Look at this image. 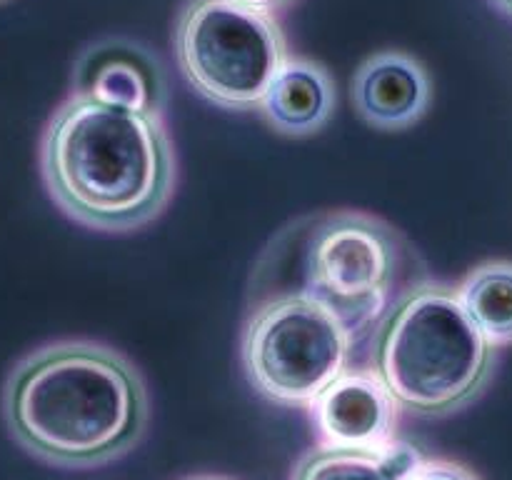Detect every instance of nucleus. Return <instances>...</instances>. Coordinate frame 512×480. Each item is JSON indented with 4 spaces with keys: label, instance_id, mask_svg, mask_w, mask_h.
Masks as SVG:
<instances>
[{
    "label": "nucleus",
    "instance_id": "1",
    "mask_svg": "<svg viewBox=\"0 0 512 480\" xmlns=\"http://www.w3.org/2000/svg\"><path fill=\"white\" fill-rule=\"evenodd\" d=\"M148 388L115 348L58 340L35 348L3 385V418L15 443L55 468H98L140 443Z\"/></svg>",
    "mask_w": 512,
    "mask_h": 480
},
{
    "label": "nucleus",
    "instance_id": "2",
    "mask_svg": "<svg viewBox=\"0 0 512 480\" xmlns=\"http://www.w3.org/2000/svg\"><path fill=\"white\" fill-rule=\"evenodd\" d=\"M40 173L70 220L128 233L170 203L178 160L163 118L70 93L43 130Z\"/></svg>",
    "mask_w": 512,
    "mask_h": 480
},
{
    "label": "nucleus",
    "instance_id": "3",
    "mask_svg": "<svg viewBox=\"0 0 512 480\" xmlns=\"http://www.w3.org/2000/svg\"><path fill=\"white\" fill-rule=\"evenodd\" d=\"M498 348L488 343L458 288L420 280L390 303L370 340V368L400 408L420 418H445L488 390Z\"/></svg>",
    "mask_w": 512,
    "mask_h": 480
},
{
    "label": "nucleus",
    "instance_id": "4",
    "mask_svg": "<svg viewBox=\"0 0 512 480\" xmlns=\"http://www.w3.org/2000/svg\"><path fill=\"white\" fill-rule=\"evenodd\" d=\"M265 255L258 280H275L263 295L298 293L338 315L358 340L383 318L403 275L405 240L378 215L363 210H328L295 220ZM260 295V298H263Z\"/></svg>",
    "mask_w": 512,
    "mask_h": 480
},
{
    "label": "nucleus",
    "instance_id": "5",
    "mask_svg": "<svg viewBox=\"0 0 512 480\" xmlns=\"http://www.w3.org/2000/svg\"><path fill=\"white\" fill-rule=\"evenodd\" d=\"M173 53L190 88L225 110H258L288 60L280 20L238 0H188L173 28Z\"/></svg>",
    "mask_w": 512,
    "mask_h": 480
},
{
    "label": "nucleus",
    "instance_id": "6",
    "mask_svg": "<svg viewBox=\"0 0 512 480\" xmlns=\"http://www.w3.org/2000/svg\"><path fill=\"white\" fill-rule=\"evenodd\" d=\"M353 333L323 305L298 293L263 295L250 308L240 335L248 383L265 400L310 408L348 370Z\"/></svg>",
    "mask_w": 512,
    "mask_h": 480
},
{
    "label": "nucleus",
    "instance_id": "7",
    "mask_svg": "<svg viewBox=\"0 0 512 480\" xmlns=\"http://www.w3.org/2000/svg\"><path fill=\"white\" fill-rule=\"evenodd\" d=\"M320 445L345 450H388L398 445L400 403L373 368L343 370L310 405Z\"/></svg>",
    "mask_w": 512,
    "mask_h": 480
},
{
    "label": "nucleus",
    "instance_id": "8",
    "mask_svg": "<svg viewBox=\"0 0 512 480\" xmlns=\"http://www.w3.org/2000/svg\"><path fill=\"white\" fill-rule=\"evenodd\" d=\"M73 93L163 118L170 95L168 73L148 45L113 35L80 50L73 68Z\"/></svg>",
    "mask_w": 512,
    "mask_h": 480
},
{
    "label": "nucleus",
    "instance_id": "9",
    "mask_svg": "<svg viewBox=\"0 0 512 480\" xmlns=\"http://www.w3.org/2000/svg\"><path fill=\"white\" fill-rule=\"evenodd\" d=\"M353 108L370 128H413L428 113L433 83L415 55L405 50H380L368 55L350 80Z\"/></svg>",
    "mask_w": 512,
    "mask_h": 480
},
{
    "label": "nucleus",
    "instance_id": "10",
    "mask_svg": "<svg viewBox=\"0 0 512 480\" xmlns=\"http://www.w3.org/2000/svg\"><path fill=\"white\" fill-rule=\"evenodd\" d=\"M338 105V90L323 63L288 55L265 90L258 113L285 138H308L323 130Z\"/></svg>",
    "mask_w": 512,
    "mask_h": 480
},
{
    "label": "nucleus",
    "instance_id": "11",
    "mask_svg": "<svg viewBox=\"0 0 512 480\" xmlns=\"http://www.w3.org/2000/svg\"><path fill=\"white\" fill-rule=\"evenodd\" d=\"M418 460V450L405 443L380 453L318 445L298 460L293 480H405Z\"/></svg>",
    "mask_w": 512,
    "mask_h": 480
},
{
    "label": "nucleus",
    "instance_id": "12",
    "mask_svg": "<svg viewBox=\"0 0 512 480\" xmlns=\"http://www.w3.org/2000/svg\"><path fill=\"white\" fill-rule=\"evenodd\" d=\"M458 295L490 345H512V260L475 265L460 280Z\"/></svg>",
    "mask_w": 512,
    "mask_h": 480
},
{
    "label": "nucleus",
    "instance_id": "13",
    "mask_svg": "<svg viewBox=\"0 0 512 480\" xmlns=\"http://www.w3.org/2000/svg\"><path fill=\"white\" fill-rule=\"evenodd\" d=\"M405 480H480L468 465L448 458H420L413 468L408 470Z\"/></svg>",
    "mask_w": 512,
    "mask_h": 480
},
{
    "label": "nucleus",
    "instance_id": "14",
    "mask_svg": "<svg viewBox=\"0 0 512 480\" xmlns=\"http://www.w3.org/2000/svg\"><path fill=\"white\" fill-rule=\"evenodd\" d=\"M238 3L250 5V8H258V10H268V13H278V10L290 8L295 0H238Z\"/></svg>",
    "mask_w": 512,
    "mask_h": 480
},
{
    "label": "nucleus",
    "instance_id": "15",
    "mask_svg": "<svg viewBox=\"0 0 512 480\" xmlns=\"http://www.w3.org/2000/svg\"><path fill=\"white\" fill-rule=\"evenodd\" d=\"M490 3H493L495 8L500 10V13L510 15V18H512V0H490Z\"/></svg>",
    "mask_w": 512,
    "mask_h": 480
},
{
    "label": "nucleus",
    "instance_id": "16",
    "mask_svg": "<svg viewBox=\"0 0 512 480\" xmlns=\"http://www.w3.org/2000/svg\"><path fill=\"white\" fill-rule=\"evenodd\" d=\"M188 480H228V478H218V475H198V478H188Z\"/></svg>",
    "mask_w": 512,
    "mask_h": 480
},
{
    "label": "nucleus",
    "instance_id": "17",
    "mask_svg": "<svg viewBox=\"0 0 512 480\" xmlns=\"http://www.w3.org/2000/svg\"><path fill=\"white\" fill-rule=\"evenodd\" d=\"M0 3H3V0H0Z\"/></svg>",
    "mask_w": 512,
    "mask_h": 480
}]
</instances>
